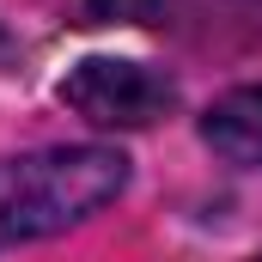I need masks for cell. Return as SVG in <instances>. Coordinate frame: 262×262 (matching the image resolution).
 Here are the masks:
<instances>
[{
	"instance_id": "cell-1",
	"label": "cell",
	"mask_w": 262,
	"mask_h": 262,
	"mask_svg": "<svg viewBox=\"0 0 262 262\" xmlns=\"http://www.w3.org/2000/svg\"><path fill=\"white\" fill-rule=\"evenodd\" d=\"M122 183L128 159L116 146H43L0 159V250L92 220L104 201L122 195Z\"/></svg>"
},
{
	"instance_id": "cell-2",
	"label": "cell",
	"mask_w": 262,
	"mask_h": 262,
	"mask_svg": "<svg viewBox=\"0 0 262 262\" xmlns=\"http://www.w3.org/2000/svg\"><path fill=\"white\" fill-rule=\"evenodd\" d=\"M61 104L73 116H85L92 128H152L171 104H177V85L146 61H79L61 79Z\"/></svg>"
},
{
	"instance_id": "cell-3",
	"label": "cell",
	"mask_w": 262,
	"mask_h": 262,
	"mask_svg": "<svg viewBox=\"0 0 262 262\" xmlns=\"http://www.w3.org/2000/svg\"><path fill=\"white\" fill-rule=\"evenodd\" d=\"M201 140L232 165H262V85H238L213 98L201 116Z\"/></svg>"
}]
</instances>
